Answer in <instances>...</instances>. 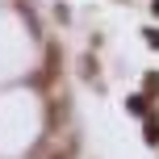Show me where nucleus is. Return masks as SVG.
Listing matches in <instances>:
<instances>
[{"label":"nucleus","instance_id":"obj_1","mask_svg":"<svg viewBox=\"0 0 159 159\" xmlns=\"http://www.w3.org/2000/svg\"><path fill=\"white\" fill-rule=\"evenodd\" d=\"M50 159H67V155H50Z\"/></svg>","mask_w":159,"mask_h":159}]
</instances>
